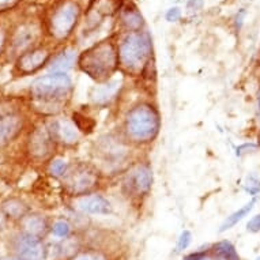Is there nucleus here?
<instances>
[{"instance_id": "nucleus-1", "label": "nucleus", "mask_w": 260, "mask_h": 260, "mask_svg": "<svg viewBox=\"0 0 260 260\" xmlns=\"http://www.w3.org/2000/svg\"><path fill=\"white\" fill-rule=\"evenodd\" d=\"M74 86L67 74L51 73L37 78L29 89V97L36 111L44 115H57L73 97Z\"/></svg>"}, {"instance_id": "nucleus-2", "label": "nucleus", "mask_w": 260, "mask_h": 260, "mask_svg": "<svg viewBox=\"0 0 260 260\" xmlns=\"http://www.w3.org/2000/svg\"><path fill=\"white\" fill-rule=\"evenodd\" d=\"M78 66L94 81L107 82L119 69V49L111 40H104L81 53Z\"/></svg>"}, {"instance_id": "nucleus-3", "label": "nucleus", "mask_w": 260, "mask_h": 260, "mask_svg": "<svg viewBox=\"0 0 260 260\" xmlns=\"http://www.w3.org/2000/svg\"><path fill=\"white\" fill-rule=\"evenodd\" d=\"M159 113L151 104H138L124 117L125 138L137 145H147L153 142L159 133Z\"/></svg>"}, {"instance_id": "nucleus-4", "label": "nucleus", "mask_w": 260, "mask_h": 260, "mask_svg": "<svg viewBox=\"0 0 260 260\" xmlns=\"http://www.w3.org/2000/svg\"><path fill=\"white\" fill-rule=\"evenodd\" d=\"M119 67L128 75H141L151 59V40L147 33L133 31L119 45Z\"/></svg>"}, {"instance_id": "nucleus-5", "label": "nucleus", "mask_w": 260, "mask_h": 260, "mask_svg": "<svg viewBox=\"0 0 260 260\" xmlns=\"http://www.w3.org/2000/svg\"><path fill=\"white\" fill-rule=\"evenodd\" d=\"M100 173L99 171L86 162H79L69 168V171L63 177V184L66 191L71 197L79 198L89 195L99 187Z\"/></svg>"}, {"instance_id": "nucleus-6", "label": "nucleus", "mask_w": 260, "mask_h": 260, "mask_svg": "<svg viewBox=\"0 0 260 260\" xmlns=\"http://www.w3.org/2000/svg\"><path fill=\"white\" fill-rule=\"evenodd\" d=\"M153 184V172L145 162L129 167L123 177V191L131 199H142L149 195Z\"/></svg>"}, {"instance_id": "nucleus-7", "label": "nucleus", "mask_w": 260, "mask_h": 260, "mask_svg": "<svg viewBox=\"0 0 260 260\" xmlns=\"http://www.w3.org/2000/svg\"><path fill=\"white\" fill-rule=\"evenodd\" d=\"M79 13H81L79 6L73 0H67L59 7H56L49 21V31L52 37L59 41L67 39L73 33L74 27L77 26Z\"/></svg>"}, {"instance_id": "nucleus-8", "label": "nucleus", "mask_w": 260, "mask_h": 260, "mask_svg": "<svg viewBox=\"0 0 260 260\" xmlns=\"http://www.w3.org/2000/svg\"><path fill=\"white\" fill-rule=\"evenodd\" d=\"M23 115L17 105L0 103V146L14 141L23 128Z\"/></svg>"}, {"instance_id": "nucleus-9", "label": "nucleus", "mask_w": 260, "mask_h": 260, "mask_svg": "<svg viewBox=\"0 0 260 260\" xmlns=\"http://www.w3.org/2000/svg\"><path fill=\"white\" fill-rule=\"evenodd\" d=\"M14 252L18 260H45L47 248L43 240L22 232L14 239Z\"/></svg>"}, {"instance_id": "nucleus-10", "label": "nucleus", "mask_w": 260, "mask_h": 260, "mask_svg": "<svg viewBox=\"0 0 260 260\" xmlns=\"http://www.w3.org/2000/svg\"><path fill=\"white\" fill-rule=\"evenodd\" d=\"M49 60H51V52L47 48H31L18 57L17 70L23 75L33 74L43 69L45 64L49 63Z\"/></svg>"}, {"instance_id": "nucleus-11", "label": "nucleus", "mask_w": 260, "mask_h": 260, "mask_svg": "<svg viewBox=\"0 0 260 260\" xmlns=\"http://www.w3.org/2000/svg\"><path fill=\"white\" fill-rule=\"evenodd\" d=\"M45 125H47L48 131L56 145L74 146L79 141L75 124H73L67 119H52Z\"/></svg>"}, {"instance_id": "nucleus-12", "label": "nucleus", "mask_w": 260, "mask_h": 260, "mask_svg": "<svg viewBox=\"0 0 260 260\" xmlns=\"http://www.w3.org/2000/svg\"><path fill=\"white\" fill-rule=\"evenodd\" d=\"M55 146L56 143L52 139L47 125L36 129L35 133L30 135L29 151L31 157L37 158V159H45V158L51 157L55 150Z\"/></svg>"}, {"instance_id": "nucleus-13", "label": "nucleus", "mask_w": 260, "mask_h": 260, "mask_svg": "<svg viewBox=\"0 0 260 260\" xmlns=\"http://www.w3.org/2000/svg\"><path fill=\"white\" fill-rule=\"evenodd\" d=\"M75 207L87 214L107 215V214L112 213L111 202L108 201L107 198H104L103 195H99V193H89V195L77 198Z\"/></svg>"}, {"instance_id": "nucleus-14", "label": "nucleus", "mask_w": 260, "mask_h": 260, "mask_svg": "<svg viewBox=\"0 0 260 260\" xmlns=\"http://www.w3.org/2000/svg\"><path fill=\"white\" fill-rule=\"evenodd\" d=\"M74 63H75V51L63 49L59 53H56L53 57H51L47 67L51 73L67 74V71L73 69Z\"/></svg>"}, {"instance_id": "nucleus-15", "label": "nucleus", "mask_w": 260, "mask_h": 260, "mask_svg": "<svg viewBox=\"0 0 260 260\" xmlns=\"http://www.w3.org/2000/svg\"><path fill=\"white\" fill-rule=\"evenodd\" d=\"M22 226H23V232L29 233L36 237H43L45 235V232L48 231V223L41 215L37 214H31V215H26L22 219Z\"/></svg>"}, {"instance_id": "nucleus-16", "label": "nucleus", "mask_w": 260, "mask_h": 260, "mask_svg": "<svg viewBox=\"0 0 260 260\" xmlns=\"http://www.w3.org/2000/svg\"><path fill=\"white\" fill-rule=\"evenodd\" d=\"M210 252H211L214 260H241L240 255L236 251L235 245L228 240H222V241L214 244Z\"/></svg>"}, {"instance_id": "nucleus-17", "label": "nucleus", "mask_w": 260, "mask_h": 260, "mask_svg": "<svg viewBox=\"0 0 260 260\" xmlns=\"http://www.w3.org/2000/svg\"><path fill=\"white\" fill-rule=\"evenodd\" d=\"M36 39L35 27L30 25H23L14 33L13 47L15 51H23L25 48H29Z\"/></svg>"}, {"instance_id": "nucleus-18", "label": "nucleus", "mask_w": 260, "mask_h": 260, "mask_svg": "<svg viewBox=\"0 0 260 260\" xmlns=\"http://www.w3.org/2000/svg\"><path fill=\"white\" fill-rule=\"evenodd\" d=\"M117 85H119V82H109L105 85L97 86L91 93V100L99 105H107L115 99L116 93H117Z\"/></svg>"}, {"instance_id": "nucleus-19", "label": "nucleus", "mask_w": 260, "mask_h": 260, "mask_svg": "<svg viewBox=\"0 0 260 260\" xmlns=\"http://www.w3.org/2000/svg\"><path fill=\"white\" fill-rule=\"evenodd\" d=\"M255 199H252L249 203H247V205L244 206V207H241L240 210H237V211H235L233 214H231L229 217L226 218L225 222L221 225V229H219V232H226L229 231V229H232L233 226L237 225L241 219H243L244 217H247L248 214L251 213V210L253 209V205H255Z\"/></svg>"}, {"instance_id": "nucleus-20", "label": "nucleus", "mask_w": 260, "mask_h": 260, "mask_svg": "<svg viewBox=\"0 0 260 260\" xmlns=\"http://www.w3.org/2000/svg\"><path fill=\"white\" fill-rule=\"evenodd\" d=\"M121 22H123V25L128 30H131V33L133 31H139V29L143 25L141 14L138 13L137 10H127V11H124L123 15H121Z\"/></svg>"}, {"instance_id": "nucleus-21", "label": "nucleus", "mask_w": 260, "mask_h": 260, "mask_svg": "<svg viewBox=\"0 0 260 260\" xmlns=\"http://www.w3.org/2000/svg\"><path fill=\"white\" fill-rule=\"evenodd\" d=\"M3 209H5V213L11 218L23 219L26 217V214H27V207L25 206V203L21 201H17V199H11V201L6 202Z\"/></svg>"}, {"instance_id": "nucleus-22", "label": "nucleus", "mask_w": 260, "mask_h": 260, "mask_svg": "<svg viewBox=\"0 0 260 260\" xmlns=\"http://www.w3.org/2000/svg\"><path fill=\"white\" fill-rule=\"evenodd\" d=\"M69 260H108L103 252L97 249H82Z\"/></svg>"}, {"instance_id": "nucleus-23", "label": "nucleus", "mask_w": 260, "mask_h": 260, "mask_svg": "<svg viewBox=\"0 0 260 260\" xmlns=\"http://www.w3.org/2000/svg\"><path fill=\"white\" fill-rule=\"evenodd\" d=\"M52 233L56 236V237H60V239H66V237H69L71 235V232H73V228L70 225L67 221H63V219H60V221H56L51 228Z\"/></svg>"}, {"instance_id": "nucleus-24", "label": "nucleus", "mask_w": 260, "mask_h": 260, "mask_svg": "<svg viewBox=\"0 0 260 260\" xmlns=\"http://www.w3.org/2000/svg\"><path fill=\"white\" fill-rule=\"evenodd\" d=\"M69 165H67V162L63 161V159H53L51 162V167H49V172H51L52 175L55 176V177H61L63 179L67 171H69Z\"/></svg>"}, {"instance_id": "nucleus-25", "label": "nucleus", "mask_w": 260, "mask_h": 260, "mask_svg": "<svg viewBox=\"0 0 260 260\" xmlns=\"http://www.w3.org/2000/svg\"><path fill=\"white\" fill-rule=\"evenodd\" d=\"M192 235L189 231H184L179 237V241H177V252H183L184 249H187L188 245L191 244Z\"/></svg>"}, {"instance_id": "nucleus-26", "label": "nucleus", "mask_w": 260, "mask_h": 260, "mask_svg": "<svg viewBox=\"0 0 260 260\" xmlns=\"http://www.w3.org/2000/svg\"><path fill=\"white\" fill-rule=\"evenodd\" d=\"M183 260H214L211 252H205V251H199V252H193L191 255L185 256Z\"/></svg>"}, {"instance_id": "nucleus-27", "label": "nucleus", "mask_w": 260, "mask_h": 260, "mask_svg": "<svg viewBox=\"0 0 260 260\" xmlns=\"http://www.w3.org/2000/svg\"><path fill=\"white\" fill-rule=\"evenodd\" d=\"M247 229L251 233H257V232H260V214H257V215H255V217H252L249 219V222L247 223Z\"/></svg>"}, {"instance_id": "nucleus-28", "label": "nucleus", "mask_w": 260, "mask_h": 260, "mask_svg": "<svg viewBox=\"0 0 260 260\" xmlns=\"http://www.w3.org/2000/svg\"><path fill=\"white\" fill-rule=\"evenodd\" d=\"M18 2L19 0H0V11H6V10L13 9Z\"/></svg>"}, {"instance_id": "nucleus-29", "label": "nucleus", "mask_w": 260, "mask_h": 260, "mask_svg": "<svg viewBox=\"0 0 260 260\" xmlns=\"http://www.w3.org/2000/svg\"><path fill=\"white\" fill-rule=\"evenodd\" d=\"M247 191L252 195H256L257 192L260 191V183L259 181H253V180H249V183L247 185Z\"/></svg>"}, {"instance_id": "nucleus-30", "label": "nucleus", "mask_w": 260, "mask_h": 260, "mask_svg": "<svg viewBox=\"0 0 260 260\" xmlns=\"http://www.w3.org/2000/svg\"><path fill=\"white\" fill-rule=\"evenodd\" d=\"M180 18V10L179 9H171L169 11H168L167 14V19L168 21H171V22H175L177 21Z\"/></svg>"}, {"instance_id": "nucleus-31", "label": "nucleus", "mask_w": 260, "mask_h": 260, "mask_svg": "<svg viewBox=\"0 0 260 260\" xmlns=\"http://www.w3.org/2000/svg\"><path fill=\"white\" fill-rule=\"evenodd\" d=\"M5 44H6V36H5V33H3V31L0 30V51L3 49Z\"/></svg>"}, {"instance_id": "nucleus-32", "label": "nucleus", "mask_w": 260, "mask_h": 260, "mask_svg": "<svg viewBox=\"0 0 260 260\" xmlns=\"http://www.w3.org/2000/svg\"><path fill=\"white\" fill-rule=\"evenodd\" d=\"M257 143H259V147H260V133L259 135H257Z\"/></svg>"}, {"instance_id": "nucleus-33", "label": "nucleus", "mask_w": 260, "mask_h": 260, "mask_svg": "<svg viewBox=\"0 0 260 260\" xmlns=\"http://www.w3.org/2000/svg\"><path fill=\"white\" fill-rule=\"evenodd\" d=\"M257 104H259V111H260V95H259V100H257Z\"/></svg>"}, {"instance_id": "nucleus-34", "label": "nucleus", "mask_w": 260, "mask_h": 260, "mask_svg": "<svg viewBox=\"0 0 260 260\" xmlns=\"http://www.w3.org/2000/svg\"><path fill=\"white\" fill-rule=\"evenodd\" d=\"M256 260H260V256H259V257H257V259H256Z\"/></svg>"}]
</instances>
